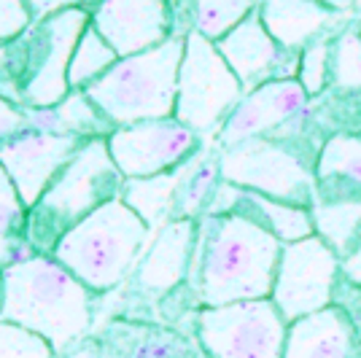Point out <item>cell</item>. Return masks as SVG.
<instances>
[{
	"label": "cell",
	"mask_w": 361,
	"mask_h": 358,
	"mask_svg": "<svg viewBox=\"0 0 361 358\" xmlns=\"http://www.w3.org/2000/svg\"><path fill=\"white\" fill-rule=\"evenodd\" d=\"M283 242L240 210L197 221L189 285L200 307L270 299Z\"/></svg>",
	"instance_id": "cell-1"
},
{
	"label": "cell",
	"mask_w": 361,
	"mask_h": 358,
	"mask_svg": "<svg viewBox=\"0 0 361 358\" xmlns=\"http://www.w3.org/2000/svg\"><path fill=\"white\" fill-rule=\"evenodd\" d=\"M0 280L3 321L44 337L60 358L87 340L97 294L54 256H25L3 269Z\"/></svg>",
	"instance_id": "cell-2"
},
{
	"label": "cell",
	"mask_w": 361,
	"mask_h": 358,
	"mask_svg": "<svg viewBox=\"0 0 361 358\" xmlns=\"http://www.w3.org/2000/svg\"><path fill=\"white\" fill-rule=\"evenodd\" d=\"M92 14L84 6L35 19L16 41L0 46V94L22 108H54L68 87V65Z\"/></svg>",
	"instance_id": "cell-3"
},
{
	"label": "cell",
	"mask_w": 361,
	"mask_h": 358,
	"mask_svg": "<svg viewBox=\"0 0 361 358\" xmlns=\"http://www.w3.org/2000/svg\"><path fill=\"white\" fill-rule=\"evenodd\" d=\"M124 180L106 137H90L27 213V242L32 254H54L57 242L81 218L111 199H119Z\"/></svg>",
	"instance_id": "cell-4"
},
{
	"label": "cell",
	"mask_w": 361,
	"mask_h": 358,
	"mask_svg": "<svg viewBox=\"0 0 361 358\" xmlns=\"http://www.w3.org/2000/svg\"><path fill=\"white\" fill-rule=\"evenodd\" d=\"M186 51V32H173L167 41L133 57H121L106 75L87 87L94 108L114 127L176 116L178 68Z\"/></svg>",
	"instance_id": "cell-5"
},
{
	"label": "cell",
	"mask_w": 361,
	"mask_h": 358,
	"mask_svg": "<svg viewBox=\"0 0 361 358\" xmlns=\"http://www.w3.org/2000/svg\"><path fill=\"white\" fill-rule=\"evenodd\" d=\"M149 235V224L119 197L81 218L51 256L90 291L106 294L133 275Z\"/></svg>",
	"instance_id": "cell-6"
},
{
	"label": "cell",
	"mask_w": 361,
	"mask_h": 358,
	"mask_svg": "<svg viewBox=\"0 0 361 358\" xmlns=\"http://www.w3.org/2000/svg\"><path fill=\"white\" fill-rule=\"evenodd\" d=\"M221 178L245 192L310 208L316 197V159H307L291 140L251 137L240 146L219 149Z\"/></svg>",
	"instance_id": "cell-7"
},
{
	"label": "cell",
	"mask_w": 361,
	"mask_h": 358,
	"mask_svg": "<svg viewBox=\"0 0 361 358\" xmlns=\"http://www.w3.org/2000/svg\"><path fill=\"white\" fill-rule=\"evenodd\" d=\"M240 78L219 54L213 41L200 32H186V51L178 68L176 119L211 140L219 135L226 116L243 100Z\"/></svg>",
	"instance_id": "cell-8"
},
{
	"label": "cell",
	"mask_w": 361,
	"mask_h": 358,
	"mask_svg": "<svg viewBox=\"0 0 361 358\" xmlns=\"http://www.w3.org/2000/svg\"><path fill=\"white\" fill-rule=\"evenodd\" d=\"M197 342L208 358H283L288 321L272 299L200 307Z\"/></svg>",
	"instance_id": "cell-9"
},
{
	"label": "cell",
	"mask_w": 361,
	"mask_h": 358,
	"mask_svg": "<svg viewBox=\"0 0 361 358\" xmlns=\"http://www.w3.org/2000/svg\"><path fill=\"white\" fill-rule=\"evenodd\" d=\"M340 278H343L340 256L318 235H313L300 242L283 245L270 299L291 323L305 315L331 307Z\"/></svg>",
	"instance_id": "cell-10"
},
{
	"label": "cell",
	"mask_w": 361,
	"mask_h": 358,
	"mask_svg": "<svg viewBox=\"0 0 361 358\" xmlns=\"http://www.w3.org/2000/svg\"><path fill=\"white\" fill-rule=\"evenodd\" d=\"M106 140L114 162L127 180L170 173L189 162L208 143L202 135L180 124L176 116L116 127Z\"/></svg>",
	"instance_id": "cell-11"
},
{
	"label": "cell",
	"mask_w": 361,
	"mask_h": 358,
	"mask_svg": "<svg viewBox=\"0 0 361 358\" xmlns=\"http://www.w3.org/2000/svg\"><path fill=\"white\" fill-rule=\"evenodd\" d=\"M84 143H87V137L46 132V130H35V127L0 143V167L14 180L25 208L30 210L41 199L46 186L73 159Z\"/></svg>",
	"instance_id": "cell-12"
},
{
	"label": "cell",
	"mask_w": 361,
	"mask_h": 358,
	"mask_svg": "<svg viewBox=\"0 0 361 358\" xmlns=\"http://www.w3.org/2000/svg\"><path fill=\"white\" fill-rule=\"evenodd\" d=\"M216 49L232 68V73L240 78L245 92H254L270 81L297 78L300 73L302 51H288L278 44L264 27L259 8L229 35L216 41Z\"/></svg>",
	"instance_id": "cell-13"
},
{
	"label": "cell",
	"mask_w": 361,
	"mask_h": 358,
	"mask_svg": "<svg viewBox=\"0 0 361 358\" xmlns=\"http://www.w3.org/2000/svg\"><path fill=\"white\" fill-rule=\"evenodd\" d=\"M307 94L297 78L270 81L254 92H245L235 111L226 116L221 130L216 135L219 149L240 146L251 137H264L283 130L288 121L307 111Z\"/></svg>",
	"instance_id": "cell-14"
},
{
	"label": "cell",
	"mask_w": 361,
	"mask_h": 358,
	"mask_svg": "<svg viewBox=\"0 0 361 358\" xmlns=\"http://www.w3.org/2000/svg\"><path fill=\"white\" fill-rule=\"evenodd\" d=\"M90 14L92 27L119 57L154 49L176 32L170 0H100Z\"/></svg>",
	"instance_id": "cell-15"
},
{
	"label": "cell",
	"mask_w": 361,
	"mask_h": 358,
	"mask_svg": "<svg viewBox=\"0 0 361 358\" xmlns=\"http://www.w3.org/2000/svg\"><path fill=\"white\" fill-rule=\"evenodd\" d=\"M197 221L176 218L157 229L133 269V288L143 299H165L192 275Z\"/></svg>",
	"instance_id": "cell-16"
},
{
	"label": "cell",
	"mask_w": 361,
	"mask_h": 358,
	"mask_svg": "<svg viewBox=\"0 0 361 358\" xmlns=\"http://www.w3.org/2000/svg\"><path fill=\"white\" fill-rule=\"evenodd\" d=\"M359 340L350 315L331 304L326 310L291 321L283 358H359Z\"/></svg>",
	"instance_id": "cell-17"
},
{
	"label": "cell",
	"mask_w": 361,
	"mask_h": 358,
	"mask_svg": "<svg viewBox=\"0 0 361 358\" xmlns=\"http://www.w3.org/2000/svg\"><path fill=\"white\" fill-rule=\"evenodd\" d=\"M316 235L340 261L359 248L361 242V189L345 180H321L310 205Z\"/></svg>",
	"instance_id": "cell-18"
},
{
	"label": "cell",
	"mask_w": 361,
	"mask_h": 358,
	"mask_svg": "<svg viewBox=\"0 0 361 358\" xmlns=\"http://www.w3.org/2000/svg\"><path fill=\"white\" fill-rule=\"evenodd\" d=\"M259 16L283 49L302 51L334 30L340 11L324 6L321 0H259Z\"/></svg>",
	"instance_id": "cell-19"
},
{
	"label": "cell",
	"mask_w": 361,
	"mask_h": 358,
	"mask_svg": "<svg viewBox=\"0 0 361 358\" xmlns=\"http://www.w3.org/2000/svg\"><path fill=\"white\" fill-rule=\"evenodd\" d=\"M219 183H221L219 146L205 143L189 162L183 164V175H180L178 192H176V202H173V216H170V221H176V218L200 221V218L205 216L208 205H211Z\"/></svg>",
	"instance_id": "cell-20"
},
{
	"label": "cell",
	"mask_w": 361,
	"mask_h": 358,
	"mask_svg": "<svg viewBox=\"0 0 361 358\" xmlns=\"http://www.w3.org/2000/svg\"><path fill=\"white\" fill-rule=\"evenodd\" d=\"M30 119L35 130H46V132H62V135H78V137H108L116 127L94 108L87 92L73 90L62 103L54 108H44L35 111L30 108Z\"/></svg>",
	"instance_id": "cell-21"
},
{
	"label": "cell",
	"mask_w": 361,
	"mask_h": 358,
	"mask_svg": "<svg viewBox=\"0 0 361 358\" xmlns=\"http://www.w3.org/2000/svg\"><path fill=\"white\" fill-rule=\"evenodd\" d=\"M238 210L245 213V216H251L254 221H259L267 232H272L275 237L281 240L283 245L300 242V240H307L316 235L310 208H302V205L281 202V199H272V197L256 195V192H245L243 189Z\"/></svg>",
	"instance_id": "cell-22"
},
{
	"label": "cell",
	"mask_w": 361,
	"mask_h": 358,
	"mask_svg": "<svg viewBox=\"0 0 361 358\" xmlns=\"http://www.w3.org/2000/svg\"><path fill=\"white\" fill-rule=\"evenodd\" d=\"M183 164L176 167V170H170V173L154 175V178L124 180L121 199L149 224V229H162L170 221L176 192H178L180 175H183Z\"/></svg>",
	"instance_id": "cell-23"
},
{
	"label": "cell",
	"mask_w": 361,
	"mask_h": 358,
	"mask_svg": "<svg viewBox=\"0 0 361 358\" xmlns=\"http://www.w3.org/2000/svg\"><path fill=\"white\" fill-rule=\"evenodd\" d=\"M27 213L14 180L0 167V272L25 256H32L27 242Z\"/></svg>",
	"instance_id": "cell-24"
},
{
	"label": "cell",
	"mask_w": 361,
	"mask_h": 358,
	"mask_svg": "<svg viewBox=\"0 0 361 358\" xmlns=\"http://www.w3.org/2000/svg\"><path fill=\"white\" fill-rule=\"evenodd\" d=\"M316 180H345L361 189V132L329 135L316 156Z\"/></svg>",
	"instance_id": "cell-25"
},
{
	"label": "cell",
	"mask_w": 361,
	"mask_h": 358,
	"mask_svg": "<svg viewBox=\"0 0 361 358\" xmlns=\"http://www.w3.org/2000/svg\"><path fill=\"white\" fill-rule=\"evenodd\" d=\"M119 60L121 57L114 51V46L108 44L90 22V27L78 38V44L73 49V57H71V65H68V87H71V92L87 90L100 75H106Z\"/></svg>",
	"instance_id": "cell-26"
},
{
	"label": "cell",
	"mask_w": 361,
	"mask_h": 358,
	"mask_svg": "<svg viewBox=\"0 0 361 358\" xmlns=\"http://www.w3.org/2000/svg\"><path fill=\"white\" fill-rule=\"evenodd\" d=\"M259 8V0H192V30L221 41Z\"/></svg>",
	"instance_id": "cell-27"
},
{
	"label": "cell",
	"mask_w": 361,
	"mask_h": 358,
	"mask_svg": "<svg viewBox=\"0 0 361 358\" xmlns=\"http://www.w3.org/2000/svg\"><path fill=\"white\" fill-rule=\"evenodd\" d=\"M331 84L340 92H361V30L348 27L331 46Z\"/></svg>",
	"instance_id": "cell-28"
},
{
	"label": "cell",
	"mask_w": 361,
	"mask_h": 358,
	"mask_svg": "<svg viewBox=\"0 0 361 358\" xmlns=\"http://www.w3.org/2000/svg\"><path fill=\"white\" fill-rule=\"evenodd\" d=\"M331 46H334V38L326 35L302 49L297 81L307 97H321L331 84Z\"/></svg>",
	"instance_id": "cell-29"
},
{
	"label": "cell",
	"mask_w": 361,
	"mask_h": 358,
	"mask_svg": "<svg viewBox=\"0 0 361 358\" xmlns=\"http://www.w3.org/2000/svg\"><path fill=\"white\" fill-rule=\"evenodd\" d=\"M0 358H60L44 337L0 318Z\"/></svg>",
	"instance_id": "cell-30"
},
{
	"label": "cell",
	"mask_w": 361,
	"mask_h": 358,
	"mask_svg": "<svg viewBox=\"0 0 361 358\" xmlns=\"http://www.w3.org/2000/svg\"><path fill=\"white\" fill-rule=\"evenodd\" d=\"M32 22L35 19L25 0H0V46L16 41Z\"/></svg>",
	"instance_id": "cell-31"
},
{
	"label": "cell",
	"mask_w": 361,
	"mask_h": 358,
	"mask_svg": "<svg viewBox=\"0 0 361 358\" xmlns=\"http://www.w3.org/2000/svg\"><path fill=\"white\" fill-rule=\"evenodd\" d=\"M27 130H32L30 108H22V105L11 103L8 97L0 94V143L27 132Z\"/></svg>",
	"instance_id": "cell-32"
},
{
	"label": "cell",
	"mask_w": 361,
	"mask_h": 358,
	"mask_svg": "<svg viewBox=\"0 0 361 358\" xmlns=\"http://www.w3.org/2000/svg\"><path fill=\"white\" fill-rule=\"evenodd\" d=\"M140 347L146 350V358H178V353H186L183 340L170 334V331H159V334L143 331Z\"/></svg>",
	"instance_id": "cell-33"
},
{
	"label": "cell",
	"mask_w": 361,
	"mask_h": 358,
	"mask_svg": "<svg viewBox=\"0 0 361 358\" xmlns=\"http://www.w3.org/2000/svg\"><path fill=\"white\" fill-rule=\"evenodd\" d=\"M27 8H30L32 19H44V16H51L57 11H65V8H73L78 6V0H25Z\"/></svg>",
	"instance_id": "cell-34"
},
{
	"label": "cell",
	"mask_w": 361,
	"mask_h": 358,
	"mask_svg": "<svg viewBox=\"0 0 361 358\" xmlns=\"http://www.w3.org/2000/svg\"><path fill=\"white\" fill-rule=\"evenodd\" d=\"M343 278H345L348 283H353L361 288V242H359V248L343 261Z\"/></svg>",
	"instance_id": "cell-35"
},
{
	"label": "cell",
	"mask_w": 361,
	"mask_h": 358,
	"mask_svg": "<svg viewBox=\"0 0 361 358\" xmlns=\"http://www.w3.org/2000/svg\"><path fill=\"white\" fill-rule=\"evenodd\" d=\"M62 358H103V345L97 340H84L75 347H71Z\"/></svg>",
	"instance_id": "cell-36"
},
{
	"label": "cell",
	"mask_w": 361,
	"mask_h": 358,
	"mask_svg": "<svg viewBox=\"0 0 361 358\" xmlns=\"http://www.w3.org/2000/svg\"><path fill=\"white\" fill-rule=\"evenodd\" d=\"M321 3H324V6H329V8H334V11H340V14H343V11H348V8H350V6L356 3V0H321Z\"/></svg>",
	"instance_id": "cell-37"
},
{
	"label": "cell",
	"mask_w": 361,
	"mask_h": 358,
	"mask_svg": "<svg viewBox=\"0 0 361 358\" xmlns=\"http://www.w3.org/2000/svg\"><path fill=\"white\" fill-rule=\"evenodd\" d=\"M0 318H3V280H0Z\"/></svg>",
	"instance_id": "cell-38"
},
{
	"label": "cell",
	"mask_w": 361,
	"mask_h": 358,
	"mask_svg": "<svg viewBox=\"0 0 361 358\" xmlns=\"http://www.w3.org/2000/svg\"><path fill=\"white\" fill-rule=\"evenodd\" d=\"M84 3V8H87V3H100V0H81Z\"/></svg>",
	"instance_id": "cell-39"
},
{
	"label": "cell",
	"mask_w": 361,
	"mask_h": 358,
	"mask_svg": "<svg viewBox=\"0 0 361 358\" xmlns=\"http://www.w3.org/2000/svg\"><path fill=\"white\" fill-rule=\"evenodd\" d=\"M359 358H361V356H359Z\"/></svg>",
	"instance_id": "cell-40"
}]
</instances>
